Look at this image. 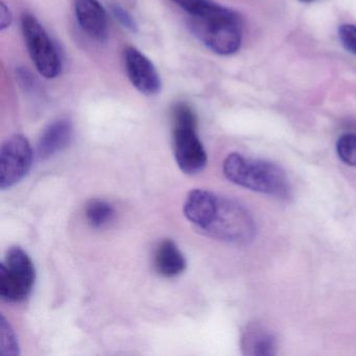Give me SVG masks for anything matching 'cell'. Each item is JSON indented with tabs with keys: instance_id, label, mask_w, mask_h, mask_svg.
Wrapping results in <instances>:
<instances>
[{
	"instance_id": "cell-1",
	"label": "cell",
	"mask_w": 356,
	"mask_h": 356,
	"mask_svg": "<svg viewBox=\"0 0 356 356\" xmlns=\"http://www.w3.org/2000/svg\"><path fill=\"white\" fill-rule=\"evenodd\" d=\"M183 212L201 234L231 245H249L256 236V222L251 212L235 200L205 189L187 195Z\"/></svg>"
},
{
	"instance_id": "cell-2",
	"label": "cell",
	"mask_w": 356,
	"mask_h": 356,
	"mask_svg": "<svg viewBox=\"0 0 356 356\" xmlns=\"http://www.w3.org/2000/svg\"><path fill=\"white\" fill-rule=\"evenodd\" d=\"M222 172L230 182L250 191L281 199H287L291 195L286 174L272 162L232 153L224 160Z\"/></svg>"
},
{
	"instance_id": "cell-3",
	"label": "cell",
	"mask_w": 356,
	"mask_h": 356,
	"mask_svg": "<svg viewBox=\"0 0 356 356\" xmlns=\"http://www.w3.org/2000/svg\"><path fill=\"white\" fill-rule=\"evenodd\" d=\"M191 33L208 49L220 56L237 53L243 42V24L232 10L220 6L204 17H189Z\"/></svg>"
},
{
	"instance_id": "cell-4",
	"label": "cell",
	"mask_w": 356,
	"mask_h": 356,
	"mask_svg": "<svg viewBox=\"0 0 356 356\" xmlns=\"http://www.w3.org/2000/svg\"><path fill=\"white\" fill-rule=\"evenodd\" d=\"M175 159L184 174L197 175L207 164V153L197 133V116L187 104L175 105L172 111Z\"/></svg>"
},
{
	"instance_id": "cell-5",
	"label": "cell",
	"mask_w": 356,
	"mask_h": 356,
	"mask_svg": "<svg viewBox=\"0 0 356 356\" xmlns=\"http://www.w3.org/2000/svg\"><path fill=\"white\" fill-rule=\"evenodd\" d=\"M36 270L30 256L20 247L8 250L0 264V297L8 303L24 301L32 293Z\"/></svg>"
},
{
	"instance_id": "cell-6",
	"label": "cell",
	"mask_w": 356,
	"mask_h": 356,
	"mask_svg": "<svg viewBox=\"0 0 356 356\" xmlns=\"http://www.w3.org/2000/svg\"><path fill=\"white\" fill-rule=\"evenodd\" d=\"M24 42L33 63L41 76L56 79L62 70V61L57 47L36 16L24 13L22 17Z\"/></svg>"
},
{
	"instance_id": "cell-7",
	"label": "cell",
	"mask_w": 356,
	"mask_h": 356,
	"mask_svg": "<svg viewBox=\"0 0 356 356\" xmlns=\"http://www.w3.org/2000/svg\"><path fill=\"white\" fill-rule=\"evenodd\" d=\"M33 159L34 152L26 137L16 134L8 138L0 151V188L6 191L24 180Z\"/></svg>"
},
{
	"instance_id": "cell-8",
	"label": "cell",
	"mask_w": 356,
	"mask_h": 356,
	"mask_svg": "<svg viewBox=\"0 0 356 356\" xmlns=\"http://www.w3.org/2000/svg\"><path fill=\"white\" fill-rule=\"evenodd\" d=\"M127 74L133 86L147 97L161 91V79L153 62L133 47H127L124 54Z\"/></svg>"
},
{
	"instance_id": "cell-9",
	"label": "cell",
	"mask_w": 356,
	"mask_h": 356,
	"mask_svg": "<svg viewBox=\"0 0 356 356\" xmlns=\"http://www.w3.org/2000/svg\"><path fill=\"white\" fill-rule=\"evenodd\" d=\"M79 26L90 38L104 42L108 37V17L99 0H74Z\"/></svg>"
},
{
	"instance_id": "cell-10",
	"label": "cell",
	"mask_w": 356,
	"mask_h": 356,
	"mask_svg": "<svg viewBox=\"0 0 356 356\" xmlns=\"http://www.w3.org/2000/svg\"><path fill=\"white\" fill-rule=\"evenodd\" d=\"M72 122L67 118H61L51 122L41 134L37 143L36 155L39 160H47L70 145L72 139Z\"/></svg>"
},
{
	"instance_id": "cell-11",
	"label": "cell",
	"mask_w": 356,
	"mask_h": 356,
	"mask_svg": "<svg viewBox=\"0 0 356 356\" xmlns=\"http://www.w3.org/2000/svg\"><path fill=\"white\" fill-rule=\"evenodd\" d=\"M186 259L172 239H165L156 250L154 266L156 272L165 278H174L184 272Z\"/></svg>"
},
{
	"instance_id": "cell-12",
	"label": "cell",
	"mask_w": 356,
	"mask_h": 356,
	"mask_svg": "<svg viewBox=\"0 0 356 356\" xmlns=\"http://www.w3.org/2000/svg\"><path fill=\"white\" fill-rule=\"evenodd\" d=\"M276 347V339L273 333L258 325H250L243 331L241 348L247 355H274Z\"/></svg>"
},
{
	"instance_id": "cell-13",
	"label": "cell",
	"mask_w": 356,
	"mask_h": 356,
	"mask_svg": "<svg viewBox=\"0 0 356 356\" xmlns=\"http://www.w3.org/2000/svg\"><path fill=\"white\" fill-rule=\"evenodd\" d=\"M87 220L93 228H103L112 222L114 218L113 206L104 200H91L85 208Z\"/></svg>"
},
{
	"instance_id": "cell-14",
	"label": "cell",
	"mask_w": 356,
	"mask_h": 356,
	"mask_svg": "<svg viewBox=\"0 0 356 356\" xmlns=\"http://www.w3.org/2000/svg\"><path fill=\"white\" fill-rule=\"evenodd\" d=\"M20 354L19 341L15 330L5 316L0 320V355L18 356Z\"/></svg>"
},
{
	"instance_id": "cell-15",
	"label": "cell",
	"mask_w": 356,
	"mask_h": 356,
	"mask_svg": "<svg viewBox=\"0 0 356 356\" xmlns=\"http://www.w3.org/2000/svg\"><path fill=\"white\" fill-rule=\"evenodd\" d=\"M337 153L343 163L356 166V135H341L337 140Z\"/></svg>"
},
{
	"instance_id": "cell-16",
	"label": "cell",
	"mask_w": 356,
	"mask_h": 356,
	"mask_svg": "<svg viewBox=\"0 0 356 356\" xmlns=\"http://www.w3.org/2000/svg\"><path fill=\"white\" fill-rule=\"evenodd\" d=\"M110 11H111L113 17L131 33H138V24H137L135 18L133 17L130 12L127 11L122 6L118 3H112L110 6Z\"/></svg>"
},
{
	"instance_id": "cell-17",
	"label": "cell",
	"mask_w": 356,
	"mask_h": 356,
	"mask_svg": "<svg viewBox=\"0 0 356 356\" xmlns=\"http://www.w3.org/2000/svg\"><path fill=\"white\" fill-rule=\"evenodd\" d=\"M339 38L345 49L356 56L355 24H341L339 28Z\"/></svg>"
},
{
	"instance_id": "cell-18",
	"label": "cell",
	"mask_w": 356,
	"mask_h": 356,
	"mask_svg": "<svg viewBox=\"0 0 356 356\" xmlns=\"http://www.w3.org/2000/svg\"><path fill=\"white\" fill-rule=\"evenodd\" d=\"M16 79H17L20 88H22L24 92L32 93L33 91L36 92V91L38 90V80L35 78V76L31 74V72L26 70V68L18 67L17 70H16Z\"/></svg>"
},
{
	"instance_id": "cell-19",
	"label": "cell",
	"mask_w": 356,
	"mask_h": 356,
	"mask_svg": "<svg viewBox=\"0 0 356 356\" xmlns=\"http://www.w3.org/2000/svg\"><path fill=\"white\" fill-rule=\"evenodd\" d=\"M13 22V14L10 8L6 5L5 1L0 3V31L8 30Z\"/></svg>"
},
{
	"instance_id": "cell-20",
	"label": "cell",
	"mask_w": 356,
	"mask_h": 356,
	"mask_svg": "<svg viewBox=\"0 0 356 356\" xmlns=\"http://www.w3.org/2000/svg\"><path fill=\"white\" fill-rule=\"evenodd\" d=\"M300 1H302V3H312L314 0H300Z\"/></svg>"
}]
</instances>
